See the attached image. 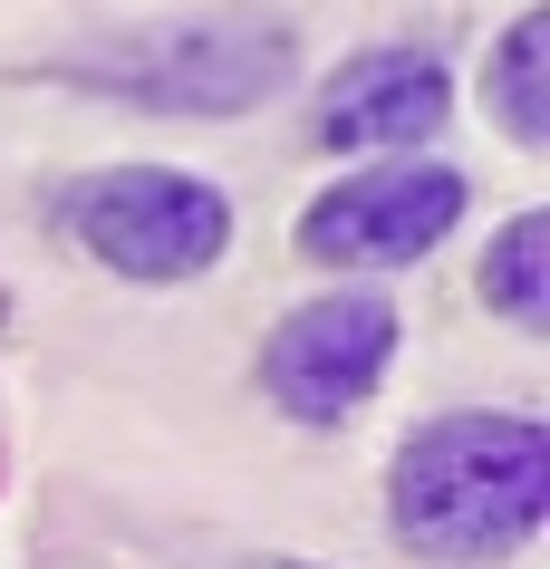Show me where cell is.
I'll return each instance as SVG.
<instances>
[{
  "label": "cell",
  "instance_id": "obj_5",
  "mask_svg": "<svg viewBox=\"0 0 550 569\" xmlns=\"http://www.w3.org/2000/svg\"><path fill=\"white\" fill-rule=\"evenodd\" d=\"M397 367V300H377V290H329V300L290 309L261 348V387H271L280 416L300 425H338L358 416L377 377Z\"/></svg>",
  "mask_w": 550,
  "mask_h": 569
},
{
  "label": "cell",
  "instance_id": "obj_8",
  "mask_svg": "<svg viewBox=\"0 0 550 569\" xmlns=\"http://www.w3.org/2000/svg\"><path fill=\"white\" fill-rule=\"evenodd\" d=\"M483 300L512 329H541L550 319V212H512L502 222V241L483 251Z\"/></svg>",
  "mask_w": 550,
  "mask_h": 569
},
{
  "label": "cell",
  "instance_id": "obj_1",
  "mask_svg": "<svg viewBox=\"0 0 550 569\" xmlns=\"http://www.w3.org/2000/svg\"><path fill=\"white\" fill-rule=\"evenodd\" d=\"M387 521L444 569L512 560L550 521V435L531 416H434L387 473Z\"/></svg>",
  "mask_w": 550,
  "mask_h": 569
},
{
  "label": "cell",
  "instance_id": "obj_6",
  "mask_svg": "<svg viewBox=\"0 0 550 569\" xmlns=\"http://www.w3.org/2000/svg\"><path fill=\"white\" fill-rule=\"evenodd\" d=\"M454 117V78L434 49H367L319 88V146L338 154H406Z\"/></svg>",
  "mask_w": 550,
  "mask_h": 569
},
{
  "label": "cell",
  "instance_id": "obj_9",
  "mask_svg": "<svg viewBox=\"0 0 550 569\" xmlns=\"http://www.w3.org/2000/svg\"><path fill=\"white\" fill-rule=\"evenodd\" d=\"M251 569H309V560H251Z\"/></svg>",
  "mask_w": 550,
  "mask_h": 569
},
{
  "label": "cell",
  "instance_id": "obj_3",
  "mask_svg": "<svg viewBox=\"0 0 550 569\" xmlns=\"http://www.w3.org/2000/svg\"><path fill=\"white\" fill-rule=\"evenodd\" d=\"M88 88L126 107H174V117H242L290 88V30L271 20H174L154 39H126L78 68Z\"/></svg>",
  "mask_w": 550,
  "mask_h": 569
},
{
  "label": "cell",
  "instance_id": "obj_2",
  "mask_svg": "<svg viewBox=\"0 0 550 569\" xmlns=\"http://www.w3.org/2000/svg\"><path fill=\"white\" fill-rule=\"evenodd\" d=\"M59 232L117 280L174 290V280H203L222 261L232 203H222V183L183 174V164H107V174L59 193Z\"/></svg>",
  "mask_w": 550,
  "mask_h": 569
},
{
  "label": "cell",
  "instance_id": "obj_7",
  "mask_svg": "<svg viewBox=\"0 0 550 569\" xmlns=\"http://www.w3.org/2000/svg\"><path fill=\"white\" fill-rule=\"evenodd\" d=\"M483 97H492V117H502L512 146H550V10H521L502 30Z\"/></svg>",
  "mask_w": 550,
  "mask_h": 569
},
{
  "label": "cell",
  "instance_id": "obj_4",
  "mask_svg": "<svg viewBox=\"0 0 550 569\" xmlns=\"http://www.w3.org/2000/svg\"><path fill=\"white\" fill-rule=\"evenodd\" d=\"M473 183L434 154H387L367 174L329 183L319 203L300 212V251L329 270H397V261H426L434 241L463 222Z\"/></svg>",
  "mask_w": 550,
  "mask_h": 569
}]
</instances>
